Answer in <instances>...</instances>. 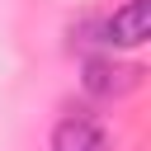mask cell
<instances>
[{
	"label": "cell",
	"instance_id": "obj_1",
	"mask_svg": "<svg viewBox=\"0 0 151 151\" xmlns=\"http://www.w3.org/2000/svg\"><path fill=\"white\" fill-rule=\"evenodd\" d=\"M99 33L113 47H142L151 38V0H127L123 9H113V19H104Z\"/></svg>",
	"mask_w": 151,
	"mask_h": 151
},
{
	"label": "cell",
	"instance_id": "obj_2",
	"mask_svg": "<svg viewBox=\"0 0 151 151\" xmlns=\"http://www.w3.org/2000/svg\"><path fill=\"white\" fill-rule=\"evenodd\" d=\"M137 80H142L137 66H118V61H109V57H90V61H85V76H80V85H85L90 94H99V99L127 94Z\"/></svg>",
	"mask_w": 151,
	"mask_h": 151
},
{
	"label": "cell",
	"instance_id": "obj_3",
	"mask_svg": "<svg viewBox=\"0 0 151 151\" xmlns=\"http://www.w3.org/2000/svg\"><path fill=\"white\" fill-rule=\"evenodd\" d=\"M52 151H109V142L90 118H61L52 127Z\"/></svg>",
	"mask_w": 151,
	"mask_h": 151
}]
</instances>
